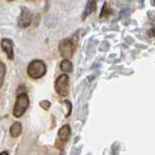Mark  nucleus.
I'll use <instances>...</instances> for the list:
<instances>
[{"label": "nucleus", "instance_id": "10", "mask_svg": "<svg viewBox=\"0 0 155 155\" xmlns=\"http://www.w3.org/2000/svg\"><path fill=\"white\" fill-rule=\"evenodd\" d=\"M61 69L64 72H71L73 70V65L68 59H64L61 63Z\"/></svg>", "mask_w": 155, "mask_h": 155}, {"label": "nucleus", "instance_id": "3", "mask_svg": "<svg viewBox=\"0 0 155 155\" xmlns=\"http://www.w3.org/2000/svg\"><path fill=\"white\" fill-rule=\"evenodd\" d=\"M55 90L61 97L69 94V77L66 74H61L56 79Z\"/></svg>", "mask_w": 155, "mask_h": 155}, {"label": "nucleus", "instance_id": "13", "mask_svg": "<svg viewBox=\"0 0 155 155\" xmlns=\"http://www.w3.org/2000/svg\"><path fill=\"white\" fill-rule=\"evenodd\" d=\"M6 66L5 64H4V63H0V71H1V77H0V79H1V86L3 85V81H4V77H5V73H6Z\"/></svg>", "mask_w": 155, "mask_h": 155}, {"label": "nucleus", "instance_id": "6", "mask_svg": "<svg viewBox=\"0 0 155 155\" xmlns=\"http://www.w3.org/2000/svg\"><path fill=\"white\" fill-rule=\"evenodd\" d=\"M1 48L6 53L7 58L9 60L14 59V48H13V41L11 39L4 38L1 41Z\"/></svg>", "mask_w": 155, "mask_h": 155}, {"label": "nucleus", "instance_id": "8", "mask_svg": "<svg viewBox=\"0 0 155 155\" xmlns=\"http://www.w3.org/2000/svg\"><path fill=\"white\" fill-rule=\"evenodd\" d=\"M70 136V127L69 125H64L59 130V139L64 143L68 141Z\"/></svg>", "mask_w": 155, "mask_h": 155}, {"label": "nucleus", "instance_id": "7", "mask_svg": "<svg viewBox=\"0 0 155 155\" xmlns=\"http://www.w3.org/2000/svg\"><path fill=\"white\" fill-rule=\"evenodd\" d=\"M96 9H97V0H88L85 6V10H84L83 13L84 19L89 15H91L93 12H95Z\"/></svg>", "mask_w": 155, "mask_h": 155}, {"label": "nucleus", "instance_id": "15", "mask_svg": "<svg viewBox=\"0 0 155 155\" xmlns=\"http://www.w3.org/2000/svg\"><path fill=\"white\" fill-rule=\"evenodd\" d=\"M148 35L151 37H154L155 36V28H152L148 30Z\"/></svg>", "mask_w": 155, "mask_h": 155}, {"label": "nucleus", "instance_id": "5", "mask_svg": "<svg viewBox=\"0 0 155 155\" xmlns=\"http://www.w3.org/2000/svg\"><path fill=\"white\" fill-rule=\"evenodd\" d=\"M31 21H32V13L26 7H21V15L19 17V20H18L19 26L23 28H28L31 24Z\"/></svg>", "mask_w": 155, "mask_h": 155}, {"label": "nucleus", "instance_id": "4", "mask_svg": "<svg viewBox=\"0 0 155 155\" xmlns=\"http://www.w3.org/2000/svg\"><path fill=\"white\" fill-rule=\"evenodd\" d=\"M59 50L63 58L64 59H70L72 58L75 52V45L69 39H64L59 45Z\"/></svg>", "mask_w": 155, "mask_h": 155}, {"label": "nucleus", "instance_id": "17", "mask_svg": "<svg viewBox=\"0 0 155 155\" xmlns=\"http://www.w3.org/2000/svg\"><path fill=\"white\" fill-rule=\"evenodd\" d=\"M26 1H31V2H33V1H35V0H26Z\"/></svg>", "mask_w": 155, "mask_h": 155}, {"label": "nucleus", "instance_id": "9", "mask_svg": "<svg viewBox=\"0 0 155 155\" xmlns=\"http://www.w3.org/2000/svg\"><path fill=\"white\" fill-rule=\"evenodd\" d=\"M21 130H23L21 124L20 122H16L13 124L10 128V135L13 137V138H18V137L21 134Z\"/></svg>", "mask_w": 155, "mask_h": 155}, {"label": "nucleus", "instance_id": "18", "mask_svg": "<svg viewBox=\"0 0 155 155\" xmlns=\"http://www.w3.org/2000/svg\"><path fill=\"white\" fill-rule=\"evenodd\" d=\"M8 1H13V0H8Z\"/></svg>", "mask_w": 155, "mask_h": 155}, {"label": "nucleus", "instance_id": "14", "mask_svg": "<svg viewBox=\"0 0 155 155\" xmlns=\"http://www.w3.org/2000/svg\"><path fill=\"white\" fill-rule=\"evenodd\" d=\"M40 106L44 110H48L51 106V103L48 101H40Z\"/></svg>", "mask_w": 155, "mask_h": 155}, {"label": "nucleus", "instance_id": "1", "mask_svg": "<svg viewBox=\"0 0 155 155\" xmlns=\"http://www.w3.org/2000/svg\"><path fill=\"white\" fill-rule=\"evenodd\" d=\"M47 66L44 61L40 60H34L28 66V74L32 79H40L45 75Z\"/></svg>", "mask_w": 155, "mask_h": 155}, {"label": "nucleus", "instance_id": "16", "mask_svg": "<svg viewBox=\"0 0 155 155\" xmlns=\"http://www.w3.org/2000/svg\"><path fill=\"white\" fill-rule=\"evenodd\" d=\"M1 154H8V152H6V151H3V152H1Z\"/></svg>", "mask_w": 155, "mask_h": 155}, {"label": "nucleus", "instance_id": "2", "mask_svg": "<svg viewBox=\"0 0 155 155\" xmlns=\"http://www.w3.org/2000/svg\"><path fill=\"white\" fill-rule=\"evenodd\" d=\"M29 105V99L28 96L25 93H20L17 96V100L15 103L13 114L16 118H20L25 114V110L28 109Z\"/></svg>", "mask_w": 155, "mask_h": 155}, {"label": "nucleus", "instance_id": "11", "mask_svg": "<svg viewBox=\"0 0 155 155\" xmlns=\"http://www.w3.org/2000/svg\"><path fill=\"white\" fill-rule=\"evenodd\" d=\"M112 13V10L110 9L108 6H107V4L106 3H104V7H103V9H101V18H107L110 14Z\"/></svg>", "mask_w": 155, "mask_h": 155}, {"label": "nucleus", "instance_id": "12", "mask_svg": "<svg viewBox=\"0 0 155 155\" xmlns=\"http://www.w3.org/2000/svg\"><path fill=\"white\" fill-rule=\"evenodd\" d=\"M63 105L65 107V114L64 116L68 118L70 114H71V110H72V104L69 101H63Z\"/></svg>", "mask_w": 155, "mask_h": 155}]
</instances>
